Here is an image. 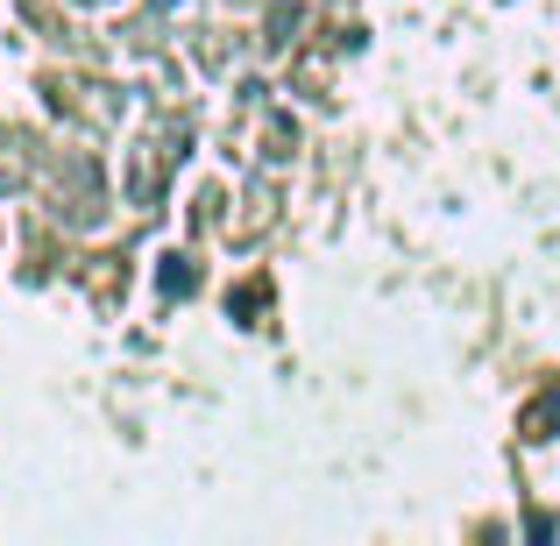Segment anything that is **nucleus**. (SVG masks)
<instances>
[{
    "label": "nucleus",
    "mask_w": 560,
    "mask_h": 546,
    "mask_svg": "<svg viewBox=\"0 0 560 546\" xmlns=\"http://www.w3.org/2000/svg\"><path fill=\"white\" fill-rule=\"evenodd\" d=\"M553 426H560V391H547L533 411H525V440H553Z\"/></svg>",
    "instance_id": "nucleus-1"
}]
</instances>
